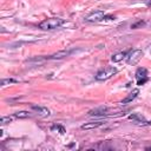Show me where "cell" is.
Segmentation results:
<instances>
[{"instance_id":"obj_15","label":"cell","mask_w":151,"mask_h":151,"mask_svg":"<svg viewBox=\"0 0 151 151\" xmlns=\"http://www.w3.org/2000/svg\"><path fill=\"white\" fill-rule=\"evenodd\" d=\"M11 83H17V80L15 79H12V78H9V79H2L0 84H1V86H5V85L11 84Z\"/></svg>"},{"instance_id":"obj_10","label":"cell","mask_w":151,"mask_h":151,"mask_svg":"<svg viewBox=\"0 0 151 151\" xmlns=\"http://www.w3.org/2000/svg\"><path fill=\"white\" fill-rule=\"evenodd\" d=\"M138 93H139V91H138V90H133L131 93H129V96H126V97L122 100V104H127V103L132 101V100L138 96Z\"/></svg>"},{"instance_id":"obj_18","label":"cell","mask_w":151,"mask_h":151,"mask_svg":"<svg viewBox=\"0 0 151 151\" xmlns=\"http://www.w3.org/2000/svg\"><path fill=\"white\" fill-rule=\"evenodd\" d=\"M145 150H151V147H146V149H145Z\"/></svg>"},{"instance_id":"obj_6","label":"cell","mask_w":151,"mask_h":151,"mask_svg":"<svg viewBox=\"0 0 151 151\" xmlns=\"http://www.w3.org/2000/svg\"><path fill=\"white\" fill-rule=\"evenodd\" d=\"M129 119H131V120H133V122H136L137 124H140V125H151V122H146L144 119V117L140 116L139 113H132V114H130L129 116Z\"/></svg>"},{"instance_id":"obj_13","label":"cell","mask_w":151,"mask_h":151,"mask_svg":"<svg viewBox=\"0 0 151 151\" xmlns=\"http://www.w3.org/2000/svg\"><path fill=\"white\" fill-rule=\"evenodd\" d=\"M51 131H53V132H58V133H60V134H64L66 131H65V127L63 126V125H59V124H54V125H52L51 126Z\"/></svg>"},{"instance_id":"obj_3","label":"cell","mask_w":151,"mask_h":151,"mask_svg":"<svg viewBox=\"0 0 151 151\" xmlns=\"http://www.w3.org/2000/svg\"><path fill=\"white\" fill-rule=\"evenodd\" d=\"M143 57V52L140 50H132L126 54V61L129 65H136Z\"/></svg>"},{"instance_id":"obj_9","label":"cell","mask_w":151,"mask_h":151,"mask_svg":"<svg viewBox=\"0 0 151 151\" xmlns=\"http://www.w3.org/2000/svg\"><path fill=\"white\" fill-rule=\"evenodd\" d=\"M32 109L39 114V116H41V117H47L48 114H50V110L47 109V107H41V106H37V105H33L32 106Z\"/></svg>"},{"instance_id":"obj_1","label":"cell","mask_w":151,"mask_h":151,"mask_svg":"<svg viewBox=\"0 0 151 151\" xmlns=\"http://www.w3.org/2000/svg\"><path fill=\"white\" fill-rule=\"evenodd\" d=\"M61 25H64L63 19H60V18H48V19H45L44 21H41L39 24V28H41L44 31H51V29L59 28Z\"/></svg>"},{"instance_id":"obj_2","label":"cell","mask_w":151,"mask_h":151,"mask_svg":"<svg viewBox=\"0 0 151 151\" xmlns=\"http://www.w3.org/2000/svg\"><path fill=\"white\" fill-rule=\"evenodd\" d=\"M116 73H117V68H116V67H113V66H107V67H105V68H103V70H100V71L97 72L96 79H97V80H106V79L111 78V77H112L113 74H116Z\"/></svg>"},{"instance_id":"obj_14","label":"cell","mask_w":151,"mask_h":151,"mask_svg":"<svg viewBox=\"0 0 151 151\" xmlns=\"http://www.w3.org/2000/svg\"><path fill=\"white\" fill-rule=\"evenodd\" d=\"M14 117L15 118H28V117H31V114L27 111H19V112L14 113Z\"/></svg>"},{"instance_id":"obj_4","label":"cell","mask_w":151,"mask_h":151,"mask_svg":"<svg viewBox=\"0 0 151 151\" xmlns=\"http://www.w3.org/2000/svg\"><path fill=\"white\" fill-rule=\"evenodd\" d=\"M106 18V14L104 13V11H94L92 13H90L87 17H85V21L88 22H97V21H101Z\"/></svg>"},{"instance_id":"obj_7","label":"cell","mask_w":151,"mask_h":151,"mask_svg":"<svg viewBox=\"0 0 151 151\" xmlns=\"http://www.w3.org/2000/svg\"><path fill=\"white\" fill-rule=\"evenodd\" d=\"M72 52H74V50H68V51H60V52H57L52 55H48L46 57L45 59H61V58H65V57H68Z\"/></svg>"},{"instance_id":"obj_17","label":"cell","mask_w":151,"mask_h":151,"mask_svg":"<svg viewBox=\"0 0 151 151\" xmlns=\"http://www.w3.org/2000/svg\"><path fill=\"white\" fill-rule=\"evenodd\" d=\"M142 25H144V22H143V21H138L137 24H133V25L131 26V28H137L138 26H142Z\"/></svg>"},{"instance_id":"obj_11","label":"cell","mask_w":151,"mask_h":151,"mask_svg":"<svg viewBox=\"0 0 151 151\" xmlns=\"http://www.w3.org/2000/svg\"><path fill=\"white\" fill-rule=\"evenodd\" d=\"M103 124H104V122H101V120H99V122H91V123L84 124V125L81 126V129H83V130H90V129L98 127V126H100V125H103Z\"/></svg>"},{"instance_id":"obj_8","label":"cell","mask_w":151,"mask_h":151,"mask_svg":"<svg viewBox=\"0 0 151 151\" xmlns=\"http://www.w3.org/2000/svg\"><path fill=\"white\" fill-rule=\"evenodd\" d=\"M90 116H94V117H100V116H106L107 114V107L105 106H100L98 109H94V110H91L88 112Z\"/></svg>"},{"instance_id":"obj_16","label":"cell","mask_w":151,"mask_h":151,"mask_svg":"<svg viewBox=\"0 0 151 151\" xmlns=\"http://www.w3.org/2000/svg\"><path fill=\"white\" fill-rule=\"evenodd\" d=\"M11 120H12V118H11V117H2V118L0 119V123H1L2 125H5V124H8Z\"/></svg>"},{"instance_id":"obj_12","label":"cell","mask_w":151,"mask_h":151,"mask_svg":"<svg viewBox=\"0 0 151 151\" xmlns=\"http://www.w3.org/2000/svg\"><path fill=\"white\" fill-rule=\"evenodd\" d=\"M126 52H119V53H116V54H113L112 55V58H111V60L113 61V63H118V61H120V60H123L125 57H126Z\"/></svg>"},{"instance_id":"obj_5","label":"cell","mask_w":151,"mask_h":151,"mask_svg":"<svg viewBox=\"0 0 151 151\" xmlns=\"http://www.w3.org/2000/svg\"><path fill=\"white\" fill-rule=\"evenodd\" d=\"M136 79H137V85H138V86L144 85V84L149 80L146 68H144V67H139V68L136 71Z\"/></svg>"}]
</instances>
